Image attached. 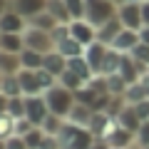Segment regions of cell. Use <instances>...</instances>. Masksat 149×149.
Listing matches in <instances>:
<instances>
[{"mask_svg": "<svg viewBox=\"0 0 149 149\" xmlns=\"http://www.w3.org/2000/svg\"><path fill=\"white\" fill-rule=\"evenodd\" d=\"M60 149H92V144L97 142V137L92 134V129L80 127V124H72L65 119L62 129L57 134Z\"/></svg>", "mask_w": 149, "mask_h": 149, "instance_id": "6da1fadb", "label": "cell"}, {"mask_svg": "<svg viewBox=\"0 0 149 149\" xmlns=\"http://www.w3.org/2000/svg\"><path fill=\"white\" fill-rule=\"evenodd\" d=\"M45 100H47V107H50V112L52 114H57V117H62V119H67V114L72 112V107H74V92H70L67 87H62V85H55L52 90H47L45 92Z\"/></svg>", "mask_w": 149, "mask_h": 149, "instance_id": "7a4b0ae2", "label": "cell"}, {"mask_svg": "<svg viewBox=\"0 0 149 149\" xmlns=\"http://www.w3.org/2000/svg\"><path fill=\"white\" fill-rule=\"evenodd\" d=\"M117 8L119 5H114L112 0H85V17L95 27H100L107 20L117 17Z\"/></svg>", "mask_w": 149, "mask_h": 149, "instance_id": "3957f363", "label": "cell"}, {"mask_svg": "<svg viewBox=\"0 0 149 149\" xmlns=\"http://www.w3.org/2000/svg\"><path fill=\"white\" fill-rule=\"evenodd\" d=\"M22 37H25V47L35 50V52H40V55H47V52H52V50H55L52 35L45 32V30H37V27L27 25V30L22 32Z\"/></svg>", "mask_w": 149, "mask_h": 149, "instance_id": "277c9868", "label": "cell"}, {"mask_svg": "<svg viewBox=\"0 0 149 149\" xmlns=\"http://www.w3.org/2000/svg\"><path fill=\"white\" fill-rule=\"evenodd\" d=\"M52 112L47 107L45 95H35V97H25V117L30 119L35 127H42V122L50 117Z\"/></svg>", "mask_w": 149, "mask_h": 149, "instance_id": "5b68a950", "label": "cell"}, {"mask_svg": "<svg viewBox=\"0 0 149 149\" xmlns=\"http://www.w3.org/2000/svg\"><path fill=\"white\" fill-rule=\"evenodd\" d=\"M70 35H72L82 47H90L92 42H97V27L92 25L87 17H80V20L70 22Z\"/></svg>", "mask_w": 149, "mask_h": 149, "instance_id": "8992f818", "label": "cell"}, {"mask_svg": "<svg viewBox=\"0 0 149 149\" xmlns=\"http://www.w3.org/2000/svg\"><path fill=\"white\" fill-rule=\"evenodd\" d=\"M117 17L124 27L129 30H142L144 22H142V3H122L117 8Z\"/></svg>", "mask_w": 149, "mask_h": 149, "instance_id": "52a82bcc", "label": "cell"}, {"mask_svg": "<svg viewBox=\"0 0 149 149\" xmlns=\"http://www.w3.org/2000/svg\"><path fill=\"white\" fill-rule=\"evenodd\" d=\"M124 30V25L119 22V17H112V20H107L104 25L97 27V42L107 45V47H112V42L117 40V35Z\"/></svg>", "mask_w": 149, "mask_h": 149, "instance_id": "ba28073f", "label": "cell"}, {"mask_svg": "<svg viewBox=\"0 0 149 149\" xmlns=\"http://www.w3.org/2000/svg\"><path fill=\"white\" fill-rule=\"evenodd\" d=\"M17 80H20V87H22V95L25 97L45 95L42 87H40V80H37V70H20L17 72Z\"/></svg>", "mask_w": 149, "mask_h": 149, "instance_id": "9c48e42d", "label": "cell"}, {"mask_svg": "<svg viewBox=\"0 0 149 149\" xmlns=\"http://www.w3.org/2000/svg\"><path fill=\"white\" fill-rule=\"evenodd\" d=\"M0 30L3 32H25L27 30V17H22L17 10H8L0 17Z\"/></svg>", "mask_w": 149, "mask_h": 149, "instance_id": "30bf717a", "label": "cell"}, {"mask_svg": "<svg viewBox=\"0 0 149 149\" xmlns=\"http://www.w3.org/2000/svg\"><path fill=\"white\" fill-rule=\"evenodd\" d=\"M107 50H109V47L102 45V42H92L90 47H85V60L90 62V67H92L95 74H102V62H104Z\"/></svg>", "mask_w": 149, "mask_h": 149, "instance_id": "8fae6325", "label": "cell"}, {"mask_svg": "<svg viewBox=\"0 0 149 149\" xmlns=\"http://www.w3.org/2000/svg\"><path fill=\"white\" fill-rule=\"evenodd\" d=\"M10 8L30 20L32 15H37V13H42L47 8V0H10Z\"/></svg>", "mask_w": 149, "mask_h": 149, "instance_id": "7c38bea8", "label": "cell"}, {"mask_svg": "<svg viewBox=\"0 0 149 149\" xmlns=\"http://www.w3.org/2000/svg\"><path fill=\"white\" fill-rule=\"evenodd\" d=\"M137 45H139V30H129V27H124V30L117 35V40L112 42V47L119 50V52H124V55H129Z\"/></svg>", "mask_w": 149, "mask_h": 149, "instance_id": "4fadbf2b", "label": "cell"}, {"mask_svg": "<svg viewBox=\"0 0 149 149\" xmlns=\"http://www.w3.org/2000/svg\"><path fill=\"white\" fill-rule=\"evenodd\" d=\"M92 117H95V109H92L90 104L74 102L72 112L67 114V122H72V124H80V127H87V129H90V124H92Z\"/></svg>", "mask_w": 149, "mask_h": 149, "instance_id": "5bb4252c", "label": "cell"}, {"mask_svg": "<svg viewBox=\"0 0 149 149\" xmlns=\"http://www.w3.org/2000/svg\"><path fill=\"white\" fill-rule=\"evenodd\" d=\"M117 124H119V127H124V129H129V132H134V134H137V129L142 127V119H139L137 109H134L132 104H124L122 109L117 112Z\"/></svg>", "mask_w": 149, "mask_h": 149, "instance_id": "9a60e30c", "label": "cell"}, {"mask_svg": "<svg viewBox=\"0 0 149 149\" xmlns=\"http://www.w3.org/2000/svg\"><path fill=\"white\" fill-rule=\"evenodd\" d=\"M67 70H70L72 74H77L85 85L92 80V77H95V72H92L90 62L85 60V55H80V57H70V60H67Z\"/></svg>", "mask_w": 149, "mask_h": 149, "instance_id": "2e32d148", "label": "cell"}, {"mask_svg": "<svg viewBox=\"0 0 149 149\" xmlns=\"http://www.w3.org/2000/svg\"><path fill=\"white\" fill-rule=\"evenodd\" d=\"M119 77H122L124 82H127V85H132V82H139L142 80V70H139V65L134 62L132 57H129V55H124L122 57V65H119Z\"/></svg>", "mask_w": 149, "mask_h": 149, "instance_id": "e0dca14e", "label": "cell"}, {"mask_svg": "<svg viewBox=\"0 0 149 149\" xmlns=\"http://www.w3.org/2000/svg\"><path fill=\"white\" fill-rule=\"evenodd\" d=\"M0 50L20 55L25 50V37H22V32H3L0 35Z\"/></svg>", "mask_w": 149, "mask_h": 149, "instance_id": "ac0fdd59", "label": "cell"}, {"mask_svg": "<svg viewBox=\"0 0 149 149\" xmlns=\"http://www.w3.org/2000/svg\"><path fill=\"white\" fill-rule=\"evenodd\" d=\"M42 70H47L50 74H55V77H60V74L67 70V57L65 55H60L57 50H52V52L45 55V62H42Z\"/></svg>", "mask_w": 149, "mask_h": 149, "instance_id": "d6986e66", "label": "cell"}, {"mask_svg": "<svg viewBox=\"0 0 149 149\" xmlns=\"http://www.w3.org/2000/svg\"><path fill=\"white\" fill-rule=\"evenodd\" d=\"M55 50H57L60 55H65L67 60H70V57H80V55H85V47H82V45L77 42L72 35H67L65 40H60V42L55 45Z\"/></svg>", "mask_w": 149, "mask_h": 149, "instance_id": "ffe728a7", "label": "cell"}, {"mask_svg": "<svg viewBox=\"0 0 149 149\" xmlns=\"http://www.w3.org/2000/svg\"><path fill=\"white\" fill-rule=\"evenodd\" d=\"M122 57H124V52L109 47V50H107V55H104V62H102V74H104V77L117 74L119 72V65H122Z\"/></svg>", "mask_w": 149, "mask_h": 149, "instance_id": "44dd1931", "label": "cell"}, {"mask_svg": "<svg viewBox=\"0 0 149 149\" xmlns=\"http://www.w3.org/2000/svg\"><path fill=\"white\" fill-rule=\"evenodd\" d=\"M20 70H22V65H20V55L0 50V72H3V74H17Z\"/></svg>", "mask_w": 149, "mask_h": 149, "instance_id": "7402d4cb", "label": "cell"}, {"mask_svg": "<svg viewBox=\"0 0 149 149\" xmlns=\"http://www.w3.org/2000/svg\"><path fill=\"white\" fill-rule=\"evenodd\" d=\"M45 10H47L60 25H70V22H72L70 10H67V5H65V0H47V8H45Z\"/></svg>", "mask_w": 149, "mask_h": 149, "instance_id": "603a6c76", "label": "cell"}, {"mask_svg": "<svg viewBox=\"0 0 149 149\" xmlns=\"http://www.w3.org/2000/svg\"><path fill=\"white\" fill-rule=\"evenodd\" d=\"M27 25H30V27H37V30H45V32H52L60 22L55 20L47 10H42V13H37V15H32L30 20H27Z\"/></svg>", "mask_w": 149, "mask_h": 149, "instance_id": "cb8c5ba5", "label": "cell"}, {"mask_svg": "<svg viewBox=\"0 0 149 149\" xmlns=\"http://www.w3.org/2000/svg\"><path fill=\"white\" fill-rule=\"evenodd\" d=\"M42 62H45V55L35 52V50H30V47H25V50L20 52V65H22V70H42Z\"/></svg>", "mask_w": 149, "mask_h": 149, "instance_id": "d4e9b609", "label": "cell"}, {"mask_svg": "<svg viewBox=\"0 0 149 149\" xmlns=\"http://www.w3.org/2000/svg\"><path fill=\"white\" fill-rule=\"evenodd\" d=\"M144 100H149V95H147V90H144L142 80L127 85V90H124V102H127V104H139V102H144Z\"/></svg>", "mask_w": 149, "mask_h": 149, "instance_id": "484cf974", "label": "cell"}, {"mask_svg": "<svg viewBox=\"0 0 149 149\" xmlns=\"http://www.w3.org/2000/svg\"><path fill=\"white\" fill-rule=\"evenodd\" d=\"M0 92L10 100V97H25L22 95V87H20V80H17V74H5V80H3V87Z\"/></svg>", "mask_w": 149, "mask_h": 149, "instance_id": "4316f807", "label": "cell"}, {"mask_svg": "<svg viewBox=\"0 0 149 149\" xmlns=\"http://www.w3.org/2000/svg\"><path fill=\"white\" fill-rule=\"evenodd\" d=\"M57 85L67 87L70 92H77V90H82V87H85V82H82L80 77H77V74H72L70 70H65V72H62V74L57 77Z\"/></svg>", "mask_w": 149, "mask_h": 149, "instance_id": "83f0119b", "label": "cell"}, {"mask_svg": "<svg viewBox=\"0 0 149 149\" xmlns=\"http://www.w3.org/2000/svg\"><path fill=\"white\" fill-rule=\"evenodd\" d=\"M129 57L134 60L137 65H142L144 70H149V45H144V42H139L137 47L129 52Z\"/></svg>", "mask_w": 149, "mask_h": 149, "instance_id": "f1b7e54d", "label": "cell"}, {"mask_svg": "<svg viewBox=\"0 0 149 149\" xmlns=\"http://www.w3.org/2000/svg\"><path fill=\"white\" fill-rule=\"evenodd\" d=\"M22 139H25L27 149H40V144L45 139V132H42V127H32L27 134H22Z\"/></svg>", "mask_w": 149, "mask_h": 149, "instance_id": "f546056e", "label": "cell"}, {"mask_svg": "<svg viewBox=\"0 0 149 149\" xmlns=\"http://www.w3.org/2000/svg\"><path fill=\"white\" fill-rule=\"evenodd\" d=\"M8 114L13 119L25 117V97H10L8 100Z\"/></svg>", "mask_w": 149, "mask_h": 149, "instance_id": "4dcf8cb0", "label": "cell"}, {"mask_svg": "<svg viewBox=\"0 0 149 149\" xmlns=\"http://www.w3.org/2000/svg\"><path fill=\"white\" fill-rule=\"evenodd\" d=\"M62 124H65L62 117H57V114H50V117L42 122V132H45V134H52V137H57L60 129H62Z\"/></svg>", "mask_w": 149, "mask_h": 149, "instance_id": "1f68e13d", "label": "cell"}, {"mask_svg": "<svg viewBox=\"0 0 149 149\" xmlns=\"http://www.w3.org/2000/svg\"><path fill=\"white\" fill-rule=\"evenodd\" d=\"M13 134H15V119H13L10 114H3V117H0V139L5 142Z\"/></svg>", "mask_w": 149, "mask_h": 149, "instance_id": "d6a6232c", "label": "cell"}, {"mask_svg": "<svg viewBox=\"0 0 149 149\" xmlns=\"http://www.w3.org/2000/svg\"><path fill=\"white\" fill-rule=\"evenodd\" d=\"M65 5H67L70 17H72V20L85 17V0H65Z\"/></svg>", "mask_w": 149, "mask_h": 149, "instance_id": "836d02e7", "label": "cell"}, {"mask_svg": "<svg viewBox=\"0 0 149 149\" xmlns=\"http://www.w3.org/2000/svg\"><path fill=\"white\" fill-rule=\"evenodd\" d=\"M134 137H137V147H149V122H142V127L137 129V134H134Z\"/></svg>", "mask_w": 149, "mask_h": 149, "instance_id": "e575fe53", "label": "cell"}, {"mask_svg": "<svg viewBox=\"0 0 149 149\" xmlns=\"http://www.w3.org/2000/svg\"><path fill=\"white\" fill-rule=\"evenodd\" d=\"M5 149H27V144H25V139H22V137L13 134L10 139H5Z\"/></svg>", "mask_w": 149, "mask_h": 149, "instance_id": "d590c367", "label": "cell"}, {"mask_svg": "<svg viewBox=\"0 0 149 149\" xmlns=\"http://www.w3.org/2000/svg\"><path fill=\"white\" fill-rule=\"evenodd\" d=\"M132 107L137 109V114H139V119H142V122H149V100L139 102V104H132Z\"/></svg>", "mask_w": 149, "mask_h": 149, "instance_id": "8d00e7d4", "label": "cell"}, {"mask_svg": "<svg viewBox=\"0 0 149 149\" xmlns=\"http://www.w3.org/2000/svg\"><path fill=\"white\" fill-rule=\"evenodd\" d=\"M40 149H60L57 137H52V134H45V139H42V144H40Z\"/></svg>", "mask_w": 149, "mask_h": 149, "instance_id": "74e56055", "label": "cell"}, {"mask_svg": "<svg viewBox=\"0 0 149 149\" xmlns=\"http://www.w3.org/2000/svg\"><path fill=\"white\" fill-rule=\"evenodd\" d=\"M142 22H144V25H149V0H144V3H142Z\"/></svg>", "mask_w": 149, "mask_h": 149, "instance_id": "f35d334b", "label": "cell"}, {"mask_svg": "<svg viewBox=\"0 0 149 149\" xmlns=\"http://www.w3.org/2000/svg\"><path fill=\"white\" fill-rule=\"evenodd\" d=\"M139 42H144V45H149V25H144L142 30H139Z\"/></svg>", "mask_w": 149, "mask_h": 149, "instance_id": "ab89813d", "label": "cell"}, {"mask_svg": "<svg viewBox=\"0 0 149 149\" xmlns=\"http://www.w3.org/2000/svg\"><path fill=\"white\" fill-rule=\"evenodd\" d=\"M3 114H8V97L0 92V117H3Z\"/></svg>", "mask_w": 149, "mask_h": 149, "instance_id": "60d3db41", "label": "cell"}, {"mask_svg": "<svg viewBox=\"0 0 149 149\" xmlns=\"http://www.w3.org/2000/svg\"><path fill=\"white\" fill-rule=\"evenodd\" d=\"M8 10H10V0H0V17L5 15Z\"/></svg>", "mask_w": 149, "mask_h": 149, "instance_id": "b9f144b4", "label": "cell"}, {"mask_svg": "<svg viewBox=\"0 0 149 149\" xmlns=\"http://www.w3.org/2000/svg\"><path fill=\"white\" fill-rule=\"evenodd\" d=\"M112 3H114V5H122V3H127V0H112Z\"/></svg>", "mask_w": 149, "mask_h": 149, "instance_id": "7bdbcfd3", "label": "cell"}, {"mask_svg": "<svg viewBox=\"0 0 149 149\" xmlns=\"http://www.w3.org/2000/svg\"><path fill=\"white\" fill-rule=\"evenodd\" d=\"M3 80H5V74H3V72H0V87H3Z\"/></svg>", "mask_w": 149, "mask_h": 149, "instance_id": "ee69618b", "label": "cell"}, {"mask_svg": "<svg viewBox=\"0 0 149 149\" xmlns=\"http://www.w3.org/2000/svg\"><path fill=\"white\" fill-rule=\"evenodd\" d=\"M142 77H144V80H149V70H147V72H144V74H142Z\"/></svg>", "mask_w": 149, "mask_h": 149, "instance_id": "f6af8a7d", "label": "cell"}, {"mask_svg": "<svg viewBox=\"0 0 149 149\" xmlns=\"http://www.w3.org/2000/svg\"><path fill=\"white\" fill-rule=\"evenodd\" d=\"M0 149H5V142H3V139H0Z\"/></svg>", "mask_w": 149, "mask_h": 149, "instance_id": "bcb514c9", "label": "cell"}, {"mask_svg": "<svg viewBox=\"0 0 149 149\" xmlns=\"http://www.w3.org/2000/svg\"><path fill=\"white\" fill-rule=\"evenodd\" d=\"M0 35H3V30H0Z\"/></svg>", "mask_w": 149, "mask_h": 149, "instance_id": "7dc6e473", "label": "cell"}]
</instances>
